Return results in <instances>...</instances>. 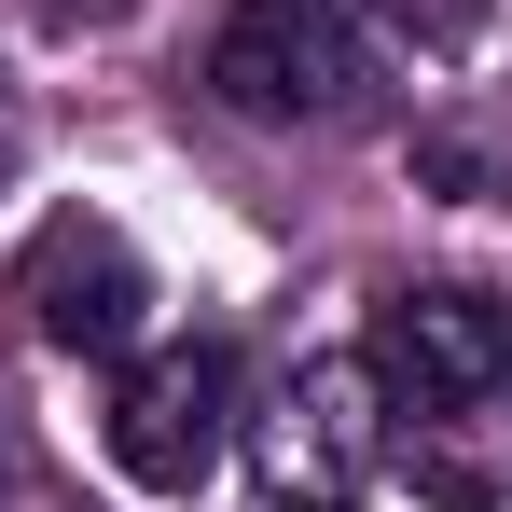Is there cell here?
<instances>
[{
    "mask_svg": "<svg viewBox=\"0 0 512 512\" xmlns=\"http://www.w3.org/2000/svg\"><path fill=\"white\" fill-rule=\"evenodd\" d=\"M374 443H388L374 374L360 360H291L250 416V485H263V512H346L374 485Z\"/></svg>",
    "mask_w": 512,
    "mask_h": 512,
    "instance_id": "3",
    "label": "cell"
},
{
    "mask_svg": "<svg viewBox=\"0 0 512 512\" xmlns=\"http://www.w3.org/2000/svg\"><path fill=\"white\" fill-rule=\"evenodd\" d=\"M388 14H402V28H429V42H457V28H471V0H388Z\"/></svg>",
    "mask_w": 512,
    "mask_h": 512,
    "instance_id": "6",
    "label": "cell"
},
{
    "mask_svg": "<svg viewBox=\"0 0 512 512\" xmlns=\"http://www.w3.org/2000/svg\"><path fill=\"white\" fill-rule=\"evenodd\" d=\"M360 374H374V402H402V429L499 402V388H512V319H499V291H471V277H416V291H388L374 333H360Z\"/></svg>",
    "mask_w": 512,
    "mask_h": 512,
    "instance_id": "2",
    "label": "cell"
},
{
    "mask_svg": "<svg viewBox=\"0 0 512 512\" xmlns=\"http://www.w3.org/2000/svg\"><path fill=\"white\" fill-rule=\"evenodd\" d=\"M222 443H236V346L222 333H180L153 360H125V388H111V471L125 485L194 499L222 471Z\"/></svg>",
    "mask_w": 512,
    "mask_h": 512,
    "instance_id": "4",
    "label": "cell"
},
{
    "mask_svg": "<svg viewBox=\"0 0 512 512\" xmlns=\"http://www.w3.org/2000/svg\"><path fill=\"white\" fill-rule=\"evenodd\" d=\"M28 499V457H14V416H0V512Z\"/></svg>",
    "mask_w": 512,
    "mask_h": 512,
    "instance_id": "8",
    "label": "cell"
},
{
    "mask_svg": "<svg viewBox=\"0 0 512 512\" xmlns=\"http://www.w3.org/2000/svg\"><path fill=\"white\" fill-rule=\"evenodd\" d=\"M28 167V111H14V84H0V180Z\"/></svg>",
    "mask_w": 512,
    "mask_h": 512,
    "instance_id": "7",
    "label": "cell"
},
{
    "mask_svg": "<svg viewBox=\"0 0 512 512\" xmlns=\"http://www.w3.org/2000/svg\"><path fill=\"white\" fill-rule=\"evenodd\" d=\"M14 305H28V333L56 346V360H125V346L153 333V263L125 250V222L56 208L14 250Z\"/></svg>",
    "mask_w": 512,
    "mask_h": 512,
    "instance_id": "5",
    "label": "cell"
},
{
    "mask_svg": "<svg viewBox=\"0 0 512 512\" xmlns=\"http://www.w3.org/2000/svg\"><path fill=\"white\" fill-rule=\"evenodd\" d=\"M208 97L236 125H360L374 111V42L346 0H236L208 28Z\"/></svg>",
    "mask_w": 512,
    "mask_h": 512,
    "instance_id": "1",
    "label": "cell"
}]
</instances>
